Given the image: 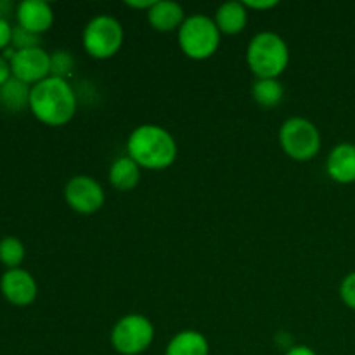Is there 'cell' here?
Instances as JSON below:
<instances>
[{"label": "cell", "mask_w": 355, "mask_h": 355, "mask_svg": "<svg viewBox=\"0 0 355 355\" xmlns=\"http://www.w3.org/2000/svg\"><path fill=\"white\" fill-rule=\"evenodd\" d=\"M279 142L283 151L297 162L312 159L321 149V134L311 120L290 118L281 125Z\"/></svg>", "instance_id": "6"}, {"label": "cell", "mask_w": 355, "mask_h": 355, "mask_svg": "<svg viewBox=\"0 0 355 355\" xmlns=\"http://www.w3.org/2000/svg\"><path fill=\"white\" fill-rule=\"evenodd\" d=\"M12 78V69H10V62L7 61L3 55H0V87L6 82Z\"/></svg>", "instance_id": "24"}, {"label": "cell", "mask_w": 355, "mask_h": 355, "mask_svg": "<svg viewBox=\"0 0 355 355\" xmlns=\"http://www.w3.org/2000/svg\"><path fill=\"white\" fill-rule=\"evenodd\" d=\"M10 69L14 78L28 85H37L51 76V54H47L42 47L16 51V55L10 59Z\"/></svg>", "instance_id": "9"}, {"label": "cell", "mask_w": 355, "mask_h": 355, "mask_svg": "<svg viewBox=\"0 0 355 355\" xmlns=\"http://www.w3.org/2000/svg\"><path fill=\"white\" fill-rule=\"evenodd\" d=\"M14 6L10 2H6V0H0V19L9 21L10 14H12Z\"/></svg>", "instance_id": "27"}, {"label": "cell", "mask_w": 355, "mask_h": 355, "mask_svg": "<svg viewBox=\"0 0 355 355\" xmlns=\"http://www.w3.org/2000/svg\"><path fill=\"white\" fill-rule=\"evenodd\" d=\"M127 153L141 168L165 170L177 159V142L159 125L146 123L135 128L127 141Z\"/></svg>", "instance_id": "2"}, {"label": "cell", "mask_w": 355, "mask_h": 355, "mask_svg": "<svg viewBox=\"0 0 355 355\" xmlns=\"http://www.w3.org/2000/svg\"><path fill=\"white\" fill-rule=\"evenodd\" d=\"M30 96L31 87L12 76L0 87V106L10 113H21L30 107Z\"/></svg>", "instance_id": "16"}, {"label": "cell", "mask_w": 355, "mask_h": 355, "mask_svg": "<svg viewBox=\"0 0 355 355\" xmlns=\"http://www.w3.org/2000/svg\"><path fill=\"white\" fill-rule=\"evenodd\" d=\"M75 71V58L68 51H54L51 54V76L66 80Z\"/></svg>", "instance_id": "20"}, {"label": "cell", "mask_w": 355, "mask_h": 355, "mask_svg": "<svg viewBox=\"0 0 355 355\" xmlns=\"http://www.w3.org/2000/svg\"><path fill=\"white\" fill-rule=\"evenodd\" d=\"M214 21L220 33L238 35L248 23V9L243 2H225L217 9Z\"/></svg>", "instance_id": "14"}, {"label": "cell", "mask_w": 355, "mask_h": 355, "mask_svg": "<svg viewBox=\"0 0 355 355\" xmlns=\"http://www.w3.org/2000/svg\"><path fill=\"white\" fill-rule=\"evenodd\" d=\"M328 175L338 184L355 182V144L343 142L338 144L326 162Z\"/></svg>", "instance_id": "12"}, {"label": "cell", "mask_w": 355, "mask_h": 355, "mask_svg": "<svg viewBox=\"0 0 355 355\" xmlns=\"http://www.w3.org/2000/svg\"><path fill=\"white\" fill-rule=\"evenodd\" d=\"M155 326L146 315H123L111 331V345L121 355H139L151 347Z\"/></svg>", "instance_id": "7"}, {"label": "cell", "mask_w": 355, "mask_h": 355, "mask_svg": "<svg viewBox=\"0 0 355 355\" xmlns=\"http://www.w3.org/2000/svg\"><path fill=\"white\" fill-rule=\"evenodd\" d=\"M64 200L76 214L90 215L104 205V191L96 179L89 175H76L64 187Z\"/></svg>", "instance_id": "8"}, {"label": "cell", "mask_w": 355, "mask_h": 355, "mask_svg": "<svg viewBox=\"0 0 355 355\" xmlns=\"http://www.w3.org/2000/svg\"><path fill=\"white\" fill-rule=\"evenodd\" d=\"M2 295L17 307H26L37 298L38 288L33 276L24 269H9L0 279Z\"/></svg>", "instance_id": "10"}, {"label": "cell", "mask_w": 355, "mask_h": 355, "mask_svg": "<svg viewBox=\"0 0 355 355\" xmlns=\"http://www.w3.org/2000/svg\"><path fill=\"white\" fill-rule=\"evenodd\" d=\"M246 61L259 78H277L290 64V49L277 33L262 31L248 44Z\"/></svg>", "instance_id": "3"}, {"label": "cell", "mask_w": 355, "mask_h": 355, "mask_svg": "<svg viewBox=\"0 0 355 355\" xmlns=\"http://www.w3.org/2000/svg\"><path fill=\"white\" fill-rule=\"evenodd\" d=\"M246 6V9H259V10H266V9H272V7L277 6L276 0H262V2H257V0H246L243 2Z\"/></svg>", "instance_id": "25"}, {"label": "cell", "mask_w": 355, "mask_h": 355, "mask_svg": "<svg viewBox=\"0 0 355 355\" xmlns=\"http://www.w3.org/2000/svg\"><path fill=\"white\" fill-rule=\"evenodd\" d=\"M123 26L113 16L101 14L92 17L83 30L82 42L87 54L94 59H110L123 45Z\"/></svg>", "instance_id": "5"}, {"label": "cell", "mask_w": 355, "mask_h": 355, "mask_svg": "<svg viewBox=\"0 0 355 355\" xmlns=\"http://www.w3.org/2000/svg\"><path fill=\"white\" fill-rule=\"evenodd\" d=\"M141 179V166L130 158V156H121L114 159L110 168V182L118 191H132L139 184Z\"/></svg>", "instance_id": "17"}, {"label": "cell", "mask_w": 355, "mask_h": 355, "mask_svg": "<svg viewBox=\"0 0 355 355\" xmlns=\"http://www.w3.org/2000/svg\"><path fill=\"white\" fill-rule=\"evenodd\" d=\"M179 45L187 58L203 61L217 52L220 31L214 19L205 14H193L179 28Z\"/></svg>", "instance_id": "4"}, {"label": "cell", "mask_w": 355, "mask_h": 355, "mask_svg": "<svg viewBox=\"0 0 355 355\" xmlns=\"http://www.w3.org/2000/svg\"><path fill=\"white\" fill-rule=\"evenodd\" d=\"M17 23L31 33L42 35L54 23L52 7L44 0H24L16 9Z\"/></svg>", "instance_id": "11"}, {"label": "cell", "mask_w": 355, "mask_h": 355, "mask_svg": "<svg viewBox=\"0 0 355 355\" xmlns=\"http://www.w3.org/2000/svg\"><path fill=\"white\" fill-rule=\"evenodd\" d=\"M12 30L10 23L7 19H0V51H6L10 47V40H12Z\"/></svg>", "instance_id": "23"}, {"label": "cell", "mask_w": 355, "mask_h": 355, "mask_svg": "<svg viewBox=\"0 0 355 355\" xmlns=\"http://www.w3.org/2000/svg\"><path fill=\"white\" fill-rule=\"evenodd\" d=\"M128 7H132V9H151L153 6H155V0H141V2H134V0H128L127 2Z\"/></svg>", "instance_id": "28"}, {"label": "cell", "mask_w": 355, "mask_h": 355, "mask_svg": "<svg viewBox=\"0 0 355 355\" xmlns=\"http://www.w3.org/2000/svg\"><path fill=\"white\" fill-rule=\"evenodd\" d=\"M24 260V246L17 238H3L0 241V262L9 269H17Z\"/></svg>", "instance_id": "19"}, {"label": "cell", "mask_w": 355, "mask_h": 355, "mask_svg": "<svg viewBox=\"0 0 355 355\" xmlns=\"http://www.w3.org/2000/svg\"><path fill=\"white\" fill-rule=\"evenodd\" d=\"M30 110L42 123L61 127L75 116L76 94L68 80L49 76L31 87Z\"/></svg>", "instance_id": "1"}, {"label": "cell", "mask_w": 355, "mask_h": 355, "mask_svg": "<svg viewBox=\"0 0 355 355\" xmlns=\"http://www.w3.org/2000/svg\"><path fill=\"white\" fill-rule=\"evenodd\" d=\"M253 99L262 107L279 106L284 97V89L277 78H259L252 87Z\"/></svg>", "instance_id": "18"}, {"label": "cell", "mask_w": 355, "mask_h": 355, "mask_svg": "<svg viewBox=\"0 0 355 355\" xmlns=\"http://www.w3.org/2000/svg\"><path fill=\"white\" fill-rule=\"evenodd\" d=\"M10 47L16 49V51H26V49L40 47V35L31 33V31L24 30V28H21L19 24H17L12 30Z\"/></svg>", "instance_id": "21"}, {"label": "cell", "mask_w": 355, "mask_h": 355, "mask_svg": "<svg viewBox=\"0 0 355 355\" xmlns=\"http://www.w3.org/2000/svg\"><path fill=\"white\" fill-rule=\"evenodd\" d=\"M210 354V347H208V340L201 335L200 331L194 329H186L180 331L170 340L166 345L165 355H208Z\"/></svg>", "instance_id": "15"}, {"label": "cell", "mask_w": 355, "mask_h": 355, "mask_svg": "<svg viewBox=\"0 0 355 355\" xmlns=\"http://www.w3.org/2000/svg\"><path fill=\"white\" fill-rule=\"evenodd\" d=\"M284 355H318V354L307 345H293L290 350H286V354Z\"/></svg>", "instance_id": "26"}, {"label": "cell", "mask_w": 355, "mask_h": 355, "mask_svg": "<svg viewBox=\"0 0 355 355\" xmlns=\"http://www.w3.org/2000/svg\"><path fill=\"white\" fill-rule=\"evenodd\" d=\"M340 297L343 304L355 311V272H350L340 284Z\"/></svg>", "instance_id": "22"}, {"label": "cell", "mask_w": 355, "mask_h": 355, "mask_svg": "<svg viewBox=\"0 0 355 355\" xmlns=\"http://www.w3.org/2000/svg\"><path fill=\"white\" fill-rule=\"evenodd\" d=\"M148 21L156 31L168 33V31L182 26L186 16H184L182 6H179L177 2L159 0V2H155V6L148 10Z\"/></svg>", "instance_id": "13"}]
</instances>
